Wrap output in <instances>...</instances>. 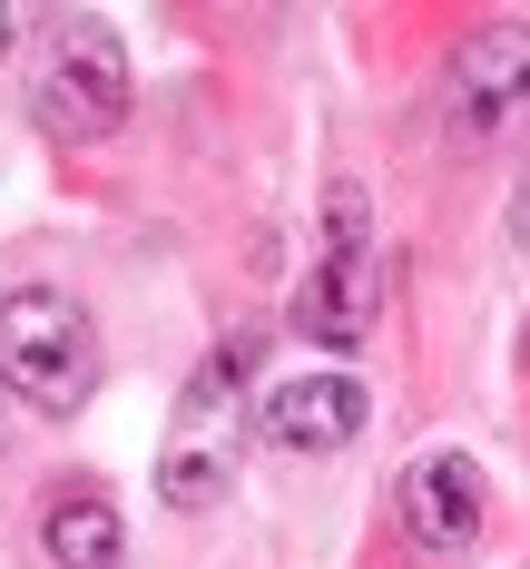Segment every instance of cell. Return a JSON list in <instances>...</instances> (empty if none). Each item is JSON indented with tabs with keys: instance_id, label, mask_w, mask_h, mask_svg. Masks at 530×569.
<instances>
[{
	"instance_id": "1",
	"label": "cell",
	"mask_w": 530,
	"mask_h": 569,
	"mask_svg": "<svg viewBox=\"0 0 530 569\" xmlns=\"http://www.w3.org/2000/svg\"><path fill=\"white\" fill-rule=\"evenodd\" d=\"M0 393L40 422H69L99 393V325L69 284H10L0 295Z\"/></svg>"
},
{
	"instance_id": "10",
	"label": "cell",
	"mask_w": 530,
	"mask_h": 569,
	"mask_svg": "<svg viewBox=\"0 0 530 569\" xmlns=\"http://www.w3.org/2000/svg\"><path fill=\"white\" fill-rule=\"evenodd\" d=\"M20 30H30V20H20V10H0V50H10V40H20Z\"/></svg>"
},
{
	"instance_id": "7",
	"label": "cell",
	"mask_w": 530,
	"mask_h": 569,
	"mask_svg": "<svg viewBox=\"0 0 530 569\" xmlns=\"http://www.w3.org/2000/svg\"><path fill=\"white\" fill-rule=\"evenodd\" d=\"M403 520H412V540L422 550H471L481 540V471H471L462 452H422L403 471Z\"/></svg>"
},
{
	"instance_id": "9",
	"label": "cell",
	"mask_w": 530,
	"mask_h": 569,
	"mask_svg": "<svg viewBox=\"0 0 530 569\" xmlns=\"http://www.w3.org/2000/svg\"><path fill=\"white\" fill-rule=\"evenodd\" d=\"M511 246L530 256V168H521V187H511Z\"/></svg>"
},
{
	"instance_id": "2",
	"label": "cell",
	"mask_w": 530,
	"mask_h": 569,
	"mask_svg": "<svg viewBox=\"0 0 530 569\" xmlns=\"http://www.w3.org/2000/svg\"><path fill=\"white\" fill-rule=\"evenodd\" d=\"M30 118L59 148H99L128 128V40L99 10H50L40 59H30Z\"/></svg>"
},
{
	"instance_id": "8",
	"label": "cell",
	"mask_w": 530,
	"mask_h": 569,
	"mask_svg": "<svg viewBox=\"0 0 530 569\" xmlns=\"http://www.w3.org/2000/svg\"><path fill=\"white\" fill-rule=\"evenodd\" d=\"M40 550H50V569H118L128 560V520H118V501L99 481H69L40 511Z\"/></svg>"
},
{
	"instance_id": "4",
	"label": "cell",
	"mask_w": 530,
	"mask_h": 569,
	"mask_svg": "<svg viewBox=\"0 0 530 569\" xmlns=\"http://www.w3.org/2000/svg\"><path fill=\"white\" fill-rule=\"evenodd\" d=\"M521 109H530V20H491V30L462 40V59H452L442 128H452V148H481V138H501Z\"/></svg>"
},
{
	"instance_id": "6",
	"label": "cell",
	"mask_w": 530,
	"mask_h": 569,
	"mask_svg": "<svg viewBox=\"0 0 530 569\" xmlns=\"http://www.w3.org/2000/svg\"><path fill=\"white\" fill-rule=\"evenodd\" d=\"M373 325H383V256L373 246H324V266L294 295V335H314L324 353H353Z\"/></svg>"
},
{
	"instance_id": "3",
	"label": "cell",
	"mask_w": 530,
	"mask_h": 569,
	"mask_svg": "<svg viewBox=\"0 0 530 569\" xmlns=\"http://www.w3.org/2000/svg\"><path fill=\"white\" fill-rule=\"evenodd\" d=\"M246 373H256V335L217 343L187 383V412L168 432V461H158V501L168 511H217L236 491V461H246Z\"/></svg>"
},
{
	"instance_id": "5",
	"label": "cell",
	"mask_w": 530,
	"mask_h": 569,
	"mask_svg": "<svg viewBox=\"0 0 530 569\" xmlns=\"http://www.w3.org/2000/svg\"><path fill=\"white\" fill-rule=\"evenodd\" d=\"M353 432H363V383H353L344 363H314V373H276L266 402H256V442H276V452H344Z\"/></svg>"
}]
</instances>
